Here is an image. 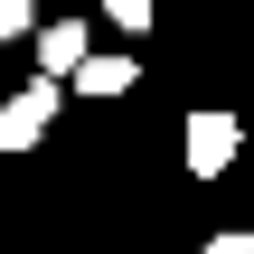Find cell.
Returning a JSON list of instances; mask_svg holds the SVG:
<instances>
[{"label":"cell","mask_w":254,"mask_h":254,"mask_svg":"<svg viewBox=\"0 0 254 254\" xmlns=\"http://www.w3.org/2000/svg\"><path fill=\"white\" fill-rule=\"evenodd\" d=\"M189 170H198V179H226V170H236V113H217V104L189 113Z\"/></svg>","instance_id":"cell-2"},{"label":"cell","mask_w":254,"mask_h":254,"mask_svg":"<svg viewBox=\"0 0 254 254\" xmlns=\"http://www.w3.org/2000/svg\"><path fill=\"white\" fill-rule=\"evenodd\" d=\"M28 47H38V75H57V85H66V66H75L94 38H85V19H47V28H28Z\"/></svg>","instance_id":"cell-4"},{"label":"cell","mask_w":254,"mask_h":254,"mask_svg":"<svg viewBox=\"0 0 254 254\" xmlns=\"http://www.w3.org/2000/svg\"><path fill=\"white\" fill-rule=\"evenodd\" d=\"M57 104H66V85H57V75H28V85H19V94L0 104V151L19 160V151H28V141H38V132L57 123Z\"/></svg>","instance_id":"cell-1"},{"label":"cell","mask_w":254,"mask_h":254,"mask_svg":"<svg viewBox=\"0 0 254 254\" xmlns=\"http://www.w3.org/2000/svg\"><path fill=\"white\" fill-rule=\"evenodd\" d=\"M198 254H254V236H207Z\"/></svg>","instance_id":"cell-7"},{"label":"cell","mask_w":254,"mask_h":254,"mask_svg":"<svg viewBox=\"0 0 254 254\" xmlns=\"http://www.w3.org/2000/svg\"><path fill=\"white\" fill-rule=\"evenodd\" d=\"M104 19L113 28H151V0H104Z\"/></svg>","instance_id":"cell-6"},{"label":"cell","mask_w":254,"mask_h":254,"mask_svg":"<svg viewBox=\"0 0 254 254\" xmlns=\"http://www.w3.org/2000/svg\"><path fill=\"white\" fill-rule=\"evenodd\" d=\"M38 28V0H0V38H28Z\"/></svg>","instance_id":"cell-5"},{"label":"cell","mask_w":254,"mask_h":254,"mask_svg":"<svg viewBox=\"0 0 254 254\" xmlns=\"http://www.w3.org/2000/svg\"><path fill=\"white\" fill-rule=\"evenodd\" d=\"M66 85H75V104H94V94H132V85H141V66H132V57H94V47H85V57L66 66Z\"/></svg>","instance_id":"cell-3"}]
</instances>
